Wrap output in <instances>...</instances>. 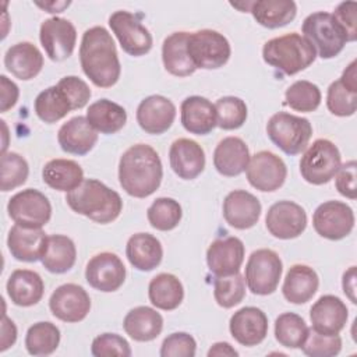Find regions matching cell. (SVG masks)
I'll use <instances>...</instances> for the list:
<instances>
[{
  "label": "cell",
  "mask_w": 357,
  "mask_h": 357,
  "mask_svg": "<svg viewBox=\"0 0 357 357\" xmlns=\"http://www.w3.org/2000/svg\"><path fill=\"white\" fill-rule=\"evenodd\" d=\"M245 248L238 237L218 238L206 250V264L215 276L238 273L244 261Z\"/></svg>",
  "instance_id": "cell-19"
},
{
  "label": "cell",
  "mask_w": 357,
  "mask_h": 357,
  "mask_svg": "<svg viewBox=\"0 0 357 357\" xmlns=\"http://www.w3.org/2000/svg\"><path fill=\"white\" fill-rule=\"evenodd\" d=\"M356 160H349L344 165H340L339 170L335 174V185L339 194L349 199H356Z\"/></svg>",
  "instance_id": "cell-53"
},
{
  "label": "cell",
  "mask_w": 357,
  "mask_h": 357,
  "mask_svg": "<svg viewBox=\"0 0 357 357\" xmlns=\"http://www.w3.org/2000/svg\"><path fill=\"white\" fill-rule=\"evenodd\" d=\"M342 165L337 146L325 138L315 139L300 159L301 177L314 185L329 183Z\"/></svg>",
  "instance_id": "cell-7"
},
{
  "label": "cell",
  "mask_w": 357,
  "mask_h": 357,
  "mask_svg": "<svg viewBox=\"0 0 357 357\" xmlns=\"http://www.w3.org/2000/svg\"><path fill=\"white\" fill-rule=\"evenodd\" d=\"M36 6L42 7L47 13H61L66 7L70 6V1H50V3H36Z\"/></svg>",
  "instance_id": "cell-59"
},
{
  "label": "cell",
  "mask_w": 357,
  "mask_h": 357,
  "mask_svg": "<svg viewBox=\"0 0 357 357\" xmlns=\"http://www.w3.org/2000/svg\"><path fill=\"white\" fill-rule=\"evenodd\" d=\"M29 174L28 162L17 152L1 153V191L22 185Z\"/></svg>",
  "instance_id": "cell-46"
},
{
  "label": "cell",
  "mask_w": 357,
  "mask_h": 357,
  "mask_svg": "<svg viewBox=\"0 0 357 357\" xmlns=\"http://www.w3.org/2000/svg\"><path fill=\"white\" fill-rule=\"evenodd\" d=\"M126 266L113 252L93 255L85 268V279L91 287L103 293L119 290L126 280Z\"/></svg>",
  "instance_id": "cell-16"
},
{
  "label": "cell",
  "mask_w": 357,
  "mask_h": 357,
  "mask_svg": "<svg viewBox=\"0 0 357 357\" xmlns=\"http://www.w3.org/2000/svg\"><path fill=\"white\" fill-rule=\"evenodd\" d=\"M283 264L280 257L269 248L254 251L245 265V283L251 293L258 296L272 294L282 278Z\"/></svg>",
  "instance_id": "cell-9"
},
{
  "label": "cell",
  "mask_w": 357,
  "mask_h": 357,
  "mask_svg": "<svg viewBox=\"0 0 357 357\" xmlns=\"http://www.w3.org/2000/svg\"><path fill=\"white\" fill-rule=\"evenodd\" d=\"M195 351L197 342L187 332H174L169 335L160 346L162 357H194Z\"/></svg>",
  "instance_id": "cell-51"
},
{
  "label": "cell",
  "mask_w": 357,
  "mask_h": 357,
  "mask_svg": "<svg viewBox=\"0 0 357 357\" xmlns=\"http://www.w3.org/2000/svg\"><path fill=\"white\" fill-rule=\"evenodd\" d=\"M264 61L286 75H294L310 67L315 57V47L300 33L291 32L265 42Z\"/></svg>",
  "instance_id": "cell-4"
},
{
  "label": "cell",
  "mask_w": 357,
  "mask_h": 357,
  "mask_svg": "<svg viewBox=\"0 0 357 357\" xmlns=\"http://www.w3.org/2000/svg\"><path fill=\"white\" fill-rule=\"evenodd\" d=\"M304 38L315 47L321 59L336 57L347 43V36L331 13L310 14L301 26Z\"/></svg>",
  "instance_id": "cell-5"
},
{
  "label": "cell",
  "mask_w": 357,
  "mask_h": 357,
  "mask_svg": "<svg viewBox=\"0 0 357 357\" xmlns=\"http://www.w3.org/2000/svg\"><path fill=\"white\" fill-rule=\"evenodd\" d=\"M245 296V280L240 273L216 276L213 282L215 301L223 308H231L243 301Z\"/></svg>",
  "instance_id": "cell-45"
},
{
  "label": "cell",
  "mask_w": 357,
  "mask_h": 357,
  "mask_svg": "<svg viewBox=\"0 0 357 357\" xmlns=\"http://www.w3.org/2000/svg\"><path fill=\"white\" fill-rule=\"evenodd\" d=\"M77 259V248L74 241L64 234H50L46 238L42 254V265L52 273L68 272Z\"/></svg>",
  "instance_id": "cell-34"
},
{
  "label": "cell",
  "mask_w": 357,
  "mask_h": 357,
  "mask_svg": "<svg viewBox=\"0 0 357 357\" xmlns=\"http://www.w3.org/2000/svg\"><path fill=\"white\" fill-rule=\"evenodd\" d=\"M148 297L156 308L173 311L184 298V287L177 276L172 273H159L149 282Z\"/></svg>",
  "instance_id": "cell-38"
},
{
  "label": "cell",
  "mask_w": 357,
  "mask_h": 357,
  "mask_svg": "<svg viewBox=\"0 0 357 357\" xmlns=\"http://www.w3.org/2000/svg\"><path fill=\"white\" fill-rule=\"evenodd\" d=\"M126 255L135 269L149 272L162 262L163 248L153 234L135 233L127 241Z\"/></svg>",
  "instance_id": "cell-30"
},
{
  "label": "cell",
  "mask_w": 357,
  "mask_h": 357,
  "mask_svg": "<svg viewBox=\"0 0 357 357\" xmlns=\"http://www.w3.org/2000/svg\"><path fill=\"white\" fill-rule=\"evenodd\" d=\"M176 119L174 103L162 95H151L142 99L137 107V123L153 135L166 132Z\"/></svg>",
  "instance_id": "cell-18"
},
{
  "label": "cell",
  "mask_w": 357,
  "mask_h": 357,
  "mask_svg": "<svg viewBox=\"0 0 357 357\" xmlns=\"http://www.w3.org/2000/svg\"><path fill=\"white\" fill-rule=\"evenodd\" d=\"M326 106L335 116H353L357 109V92L347 89L339 79L333 81L328 88Z\"/></svg>",
  "instance_id": "cell-47"
},
{
  "label": "cell",
  "mask_w": 357,
  "mask_h": 357,
  "mask_svg": "<svg viewBox=\"0 0 357 357\" xmlns=\"http://www.w3.org/2000/svg\"><path fill=\"white\" fill-rule=\"evenodd\" d=\"M66 201L75 213L100 225L116 220L123 209L119 192L96 178H84L77 188L67 192Z\"/></svg>",
  "instance_id": "cell-3"
},
{
  "label": "cell",
  "mask_w": 357,
  "mask_h": 357,
  "mask_svg": "<svg viewBox=\"0 0 357 357\" xmlns=\"http://www.w3.org/2000/svg\"><path fill=\"white\" fill-rule=\"evenodd\" d=\"M321 98L322 96L318 85L305 79L293 82L284 92L286 105L290 106V109L301 113L317 110L321 105Z\"/></svg>",
  "instance_id": "cell-43"
},
{
  "label": "cell",
  "mask_w": 357,
  "mask_h": 357,
  "mask_svg": "<svg viewBox=\"0 0 357 357\" xmlns=\"http://www.w3.org/2000/svg\"><path fill=\"white\" fill-rule=\"evenodd\" d=\"M126 333L137 342H151L156 339L163 329L162 315L146 305H139L127 312L123 321Z\"/></svg>",
  "instance_id": "cell-32"
},
{
  "label": "cell",
  "mask_w": 357,
  "mask_h": 357,
  "mask_svg": "<svg viewBox=\"0 0 357 357\" xmlns=\"http://www.w3.org/2000/svg\"><path fill=\"white\" fill-rule=\"evenodd\" d=\"M319 279L317 272L308 265H293L284 278L282 293L283 297L291 304H304L310 301L317 293Z\"/></svg>",
  "instance_id": "cell-31"
},
{
  "label": "cell",
  "mask_w": 357,
  "mask_h": 357,
  "mask_svg": "<svg viewBox=\"0 0 357 357\" xmlns=\"http://www.w3.org/2000/svg\"><path fill=\"white\" fill-rule=\"evenodd\" d=\"M169 160L172 170L183 180H192L205 169V152L190 138H178L170 145Z\"/></svg>",
  "instance_id": "cell-23"
},
{
  "label": "cell",
  "mask_w": 357,
  "mask_h": 357,
  "mask_svg": "<svg viewBox=\"0 0 357 357\" xmlns=\"http://www.w3.org/2000/svg\"><path fill=\"white\" fill-rule=\"evenodd\" d=\"M57 88L63 92L73 110L82 109L89 102V98L92 95L88 84L75 75L63 77L57 82Z\"/></svg>",
  "instance_id": "cell-50"
},
{
  "label": "cell",
  "mask_w": 357,
  "mask_h": 357,
  "mask_svg": "<svg viewBox=\"0 0 357 357\" xmlns=\"http://www.w3.org/2000/svg\"><path fill=\"white\" fill-rule=\"evenodd\" d=\"M315 231L328 240H342L354 227V212L342 201H326L321 204L312 215Z\"/></svg>",
  "instance_id": "cell-12"
},
{
  "label": "cell",
  "mask_w": 357,
  "mask_h": 357,
  "mask_svg": "<svg viewBox=\"0 0 357 357\" xmlns=\"http://www.w3.org/2000/svg\"><path fill=\"white\" fill-rule=\"evenodd\" d=\"M79 63L84 74L99 88L113 86L121 73L114 40L103 26H92L82 35Z\"/></svg>",
  "instance_id": "cell-1"
},
{
  "label": "cell",
  "mask_w": 357,
  "mask_h": 357,
  "mask_svg": "<svg viewBox=\"0 0 357 357\" xmlns=\"http://www.w3.org/2000/svg\"><path fill=\"white\" fill-rule=\"evenodd\" d=\"M216 126L222 130H237L247 120V105L237 96H223L215 103Z\"/></svg>",
  "instance_id": "cell-44"
},
{
  "label": "cell",
  "mask_w": 357,
  "mask_h": 357,
  "mask_svg": "<svg viewBox=\"0 0 357 357\" xmlns=\"http://www.w3.org/2000/svg\"><path fill=\"white\" fill-rule=\"evenodd\" d=\"M7 212L15 225L42 229L52 218V205L43 192L26 188L10 198Z\"/></svg>",
  "instance_id": "cell-10"
},
{
  "label": "cell",
  "mask_w": 357,
  "mask_h": 357,
  "mask_svg": "<svg viewBox=\"0 0 357 357\" xmlns=\"http://www.w3.org/2000/svg\"><path fill=\"white\" fill-rule=\"evenodd\" d=\"M15 340H17V326L6 314H3L0 351H6L8 347H11L15 343Z\"/></svg>",
  "instance_id": "cell-55"
},
{
  "label": "cell",
  "mask_w": 357,
  "mask_h": 357,
  "mask_svg": "<svg viewBox=\"0 0 357 357\" xmlns=\"http://www.w3.org/2000/svg\"><path fill=\"white\" fill-rule=\"evenodd\" d=\"M49 308L57 319L74 324L86 318L91 310V298L82 286L66 283L52 293Z\"/></svg>",
  "instance_id": "cell-17"
},
{
  "label": "cell",
  "mask_w": 357,
  "mask_h": 357,
  "mask_svg": "<svg viewBox=\"0 0 357 357\" xmlns=\"http://www.w3.org/2000/svg\"><path fill=\"white\" fill-rule=\"evenodd\" d=\"M266 134L279 149L294 156L307 148L312 135V126L305 117L279 112L268 120Z\"/></svg>",
  "instance_id": "cell-6"
},
{
  "label": "cell",
  "mask_w": 357,
  "mask_h": 357,
  "mask_svg": "<svg viewBox=\"0 0 357 357\" xmlns=\"http://www.w3.org/2000/svg\"><path fill=\"white\" fill-rule=\"evenodd\" d=\"M42 178L50 188L70 192L84 181V172L75 160L52 159L43 166Z\"/></svg>",
  "instance_id": "cell-36"
},
{
  "label": "cell",
  "mask_w": 357,
  "mask_h": 357,
  "mask_svg": "<svg viewBox=\"0 0 357 357\" xmlns=\"http://www.w3.org/2000/svg\"><path fill=\"white\" fill-rule=\"evenodd\" d=\"M349 310L336 296L325 294L319 297L310 310L312 329L322 335H339L346 326Z\"/></svg>",
  "instance_id": "cell-22"
},
{
  "label": "cell",
  "mask_w": 357,
  "mask_h": 357,
  "mask_svg": "<svg viewBox=\"0 0 357 357\" xmlns=\"http://www.w3.org/2000/svg\"><path fill=\"white\" fill-rule=\"evenodd\" d=\"M109 25L121 49L130 56L139 57L152 49V35L135 14L126 10L114 11L109 17Z\"/></svg>",
  "instance_id": "cell-11"
},
{
  "label": "cell",
  "mask_w": 357,
  "mask_h": 357,
  "mask_svg": "<svg viewBox=\"0 0 357 357\" xmlns=\"http://www.w3.org/2000/svg\"><path fill=\"white\" fill-rule=\"evenodd\" d=\"M60 329L47 321H40L29 326L25 336L26 351L32 356H49L59 347Z\"/></svg>",
  "instance_id": "cell-39"
},
{
  "label": "cell",
  "mask_w": 357,
  "mask_h": 357,
  "mask_svg": "<svg viewBox=\"0 0 357 357\" xmlns=\"http://www.w3.org/2000/svg\"><path fill=\"white\" fill-rule=\"evenodd\" d=\"M85 117L89 124L102 134H114L127 123L126 109L109 99H99L91 103Z\"/></svg>",
  "instance_id": "cell-37"
},
{
  "label": "cell",
  "mask_w": 357,
  "mask_h": 357,
  "mask_svg": "<svg viewBox=\"0 0 357 357\" xmlns=\"http://www.w3.org/2000/svg\"><path fill=\"white\" fill-rule=\"evenodd\" d=\"M248 13L252 14L259 25L275 29L294 20L297 6L293 0H257L251 1Z\"/></svg>",
  "instance_id": "cell-35"
},
{
  "label": "cell",
  "mask_w": 357,
  "mask_h": 357,
  "mask_svg": "<svg viewBox=\"0 0 357 357\" xmlns=\"http://www.w3.org/2000/svg\"><path fill=\"white\" fill-rule=\"evenodd\" d=\"M187 53L195 68L216 70L230 59V43L226 36L213 29H199L188 35Z\"/></svg>",
  "instance_id": "cell-8"
},
{
  "label": "cell",
  "mask_w": 357,
  "mask_h": 357,
  "mask_svg": "<svg viewBox=\"0 0 357 357\" xmlns=\"http://www.w3.org/2000/svg\"><path fill=\"white\" fill-rule=\"evenodd\" d=\"M308 329L305 321L294 312H283L275 321V337L283 347L300 349Z\"/></svg>",
  "instance_id": "cell-41"
},
{
  "label": "cell",
  "mask_w": 357,
  "mask_h": 357,
  "mask_svg": "<svg viewBox=\"0 0 357 357\" xmlns=\"http://www.w3.org/2000/svg\"><path fill=\"white\" fill-rule=\"evenodd\" d=\"M213 356L237 357L238 351L227 342H218V343H213L212 347L208 350V357H213Z\"/></svg>",
  "instance_id": "cell-58"
},
{
  "label": "cell",
  "mask_w": 357,
  "mask_h": 357,
  "mask_svg": "<svg viewBox=\"0 0 357 357\" xmlns=\"http://www.w3.org/2000/svg\"><path fill=\"white\" fill-rule=\"evenodd\" d=\"M356 14H357V3L356 1H343L332 14L335 20L340 24L343 31L346 32L347 42H354L357 39V22H356Z\"/></svg>",
  "instance_id": "cell-52"
},
{
  "label": "cell",
  "mask_w": 357,
  "mask_h": 357,
  "mask_svg": "<svg viewBox=\"0 0 357 357\" xmlns=\"http://www.w3.org/2000/svg\"><path fill=\"white\" fill-rule=\"evenodd\" d=\"M248 183L264 192L279 190L287 177L286 163L269 151H259L250 158L245 169Z\"/></svg>",
  "instance_id": "cell-13"
},
{
  "label": "cell",
  "mask_w": 357,
  "mask_h": 357,
  "mask_svg": "<svg viewBox=\"0 0 357 357\" xmlns=\"http://www.w3.org/2000/svg\"><path fill=\"white\" fill-rule=\"evenodd\" d=\"M300 349L310 357H333L342 350V339L339 335H322L311 328Z\"/></svg>",
  "instance_id": "cell-48"
},
{
  "label": "cell",
  "mask_w": 357,
  "mask_h": 357,
  "mask_svg": "<svg viewBox=\"0 0 357 357\" xmlns=\"http://www.w3.org/2000/svg\"><path fill=\"white\" fill-rule=\"evenodd\" d=\"M57 141L64 152L82 156L96 145L98 131L89 124L86 117L75 116L59 128Z\"/></svg>",
  "instance_id": "cell-24"
},
{
  "label": "cell",
  "mask_w": 357,
  "mask_h": 357,
  "mask_svg": "<svg viewBox=\"0 0 357 357\" xmlns=\"http://www.w3.org/2000/svg\"><path fill=\"white\" fill-rule=\"evenodd\" d=\"M45 293V283L39 273L29 269H15L7 280V294L13 304L31 307L38 304Z\"/></svg>",
  "instance_id": "cell-29"
},
{
  "label": "cell",
  "mask_w": 357,
  "mask_h": 357,
  "mask_svg": "<svg viewBox=\"0 0 357 357\" xmlns=\"http://www.w3.org/2000/svg\"><path fill=\"white\" fill-rule=\"evenodd\" d=\"M250 162L247 144L238 137H226L213 151V166L219 174L236 177L245 172Z\"/></svg>",
  "instance_id": "cell-26"
},
{
  "label": "cell",
  "mask_w": 357,
  "mask_h": 357,
  "mask_svg": "<svg viewBox=\"0 0 357 357\" xmlns=\"http://www.w3.org/2000/svg\"><path fill=\"white\" fill-rule=\"evenodd\" d=\"M163 167L159 153L146 144L131 145L119 162V183L134 198H146L160 185Z\"/></svg>",
  "instance_id": "cell-2"
},
{
  "label": "cell",
  "mask_w": 357,
  "mask_h": 357,
  "mask_svg": "<svg viewBox=\"0 0 357 357\" xmlns=\"http://www.w3.org/2000/svg\"><path fill=\"white\" fill-rule=\"evenodd\" d=\"M39 39L50 60L63 61L74 52L77 29L71 21L61 17H52L40 24Z\"/></svg>",
  "instance_id": "cell-14"
},
{
  "label": "cell",
  "mask_w": 357,
  "mask_h": 357,
  "mask_svg": "<svg viewBox=\"0 0 357 357\" xmlns=\"http://www.w3.org/2000/svg\"><path fill=\"white\" fill-rule=\"evenodd\" d=\"M33 107H35L36 116L47 124L61 120L63 117L67 116V113L73 110L68 100L66 99L63 92L57 88V85L49 86L45 91H42L36 96Z\"/></svg>",
  "instance_id": "cell-40"
},
{
  "label": "cell",
  "mask_w": 357,
  "mask_h": 357,
  "mask_svg": "<svg viewBox=\"0 0 357 357\" xmlns=\"http://www.w3.org/2000/svg\"><path fill=\"white\" fill-rule=\"evenodd\" d=\"M180 117L183 127L197 135H206L216 127V109L204 96L192 95L181 102Z\"/></svg>",
  "instance_id": "cell-27"
},
{
  "label": "cell",
  "mask_w": 357,
  "mask_h": 357,
  "mask_svg": "<svg viewBox=\"0 0 357 357\" xmlns=\"http://www.w3.org/2000/svg\"><path fill=\"white\" fill-rule=\"evenodd\" d=\"M4 66L15 78L29 81L42 71L43 54L33 43L20 42L7 49Z\"/></svg>",
  "instance_id": "cell-28"
},
{
  "label": "cell",
  "mask_w": 357,
  "mask_h": 357,
  "mask_svg": "<svg viewBox=\"0 0 357 357\" xmlns=\"http://www.w3.org/2000/svg\"><path fill=\"white\" fill-rule=\"evenodd\" d=\"M265 225L268 231L276 238H296L307 227V213L301 205L293 201H278L268 209Z\"/></svg>",
  "instance_id": "cell-15"
},
{
  "label": "cell",
  "mask_w": 357,
  "mask_h": 357,
  "mask_svg": "<svg viewBox=\"0 0 357 357\" xmlns=\"http://www.w3.org/2000/svg\"><path fill=\"white\" fill-rule=\"evenodd\" d=\"M46 238L47 236L42 229L14 225L7 237L8 251L17 261L36 262L42 258Z\"/></svg>",
  "instance_id": "cell-25"
},
{
  "label": "cell",
  "mask_w": 357,
  "mask_h": 357,
  "mask_svg": "<svg viewBox=\"0 0 357 357\" xmlns=\"http://www.w3.org/2000/svg\"><path fill=\"white\" fill-rule=\"evenodd\" d=\"M261 211L259 199L245 190L230 191L223 201V218L229 226L237 230H247L255 226Z\"/></svg>",
  "instance_id": "cell-21"
},
{
  "label": "cell",
  "mask_w": 357,
  "mask_h": 357,
  "mask_svg": "<svg viewBox=\"0 0 357 357\" xmlns=\"http://www.w3.org/2000/svg\"><path fill=\"white\" fill-rule=\"evenodd\" d=\"M190 32L180 31L170 33L162 45V60L167 73L174 77H188L197 68L187 53Z\"/></svg>",
  "instance_id": "cell-33"
},
{
  "label": "cell",
  "mask_w": 357,
  "mask_h": 357,
  "mask_svg": "<svg viewBox=\"0 0 357 357\" xmlns=\"http://www.w3.org/2000/svg\"><path fill=\"white\" fill-rule=\"evenodd\" d=\"M229 331L237 343L247 347L257 346L268 335V317L261 308L243 307L231 315Z\"/></svg>",
  "instance_id": "cell-20"
},
{
  "label": "cell",
  "mask_w": 357,
  "mask_h": 357,
  "mask_svg": "<svg viewBox=\"0 0 357 357\" xmlns=\"http://www.w3.org/2000/svg\"><path fill=\"white\" fill-rule=\"evenodd\" d=\"M356 64L357 61L353 60L347 67L346 70L343 71L342 77L339 78V81L350 91L353 92H357V73H356Z\"/></svg>",
  "instance_id": "cell-57"
},
{
  "label": "cell",
  "mask_w": 357,
  "mask_h": 357,
  "mask_svg": "<svg viewBox=\"0 0 357 357\" xmlns=\"http://www.w3.org/2000/svg\"><path fill=\"white\" fill-rule=\"evenodd\" d=\"M183 216L181 205L167 197L156 198L146 211V218L151 226L160 231H169L178 226Z\"/></svg>",
  "instance_id": "cell-42"
},
{
  "label": "cell",
  "mask_w": 357,
  "mask_h": 357,
  "mask_svg": "<svg viewBox=\"0 0 357 357\" xmlns=\"http://www.w3.org/2000/svg\"><path fill=\"white\" fill-rule=\"evenodd\" d=\"M0 88H1V105L0 110L4 113L10 110L18 100L20 89L15 82L8 79L6 75H0Z\"/></svg>",
  "instance_id": "cell-54"
},
{
  "label": "cell",
  "mask_w": 357,
  "mask_h": 357,
  "mask_svg": "<svg viewBox=\"0 0 357 357\" xmlns=\"http://www.w3.org/2000/svg\"><path fill=\"white\" fill-rule=\"evenodd\" d=\"M342 287L344 294L349 297V300L356 304V266H350L344 273L342 279Z\"/></svg>",
  "instance_id": "cell-56"
},
{
  "label": "cell",
  "mask_w": 357,
  "mask_h": 357,
  "mask_svg": "<svg viewBox=\"0 0 357 357\" xmlns=\"http://www.w3.org/2000/svg\"><path fill=\"white\" fill-rule=\"evenodd\" d=\"M91 353L95 357H130L131 347L128 342L117 333H102L92 340Z\"/></svg>",
  "instance_id": "cell-49"
}]
</instances>
